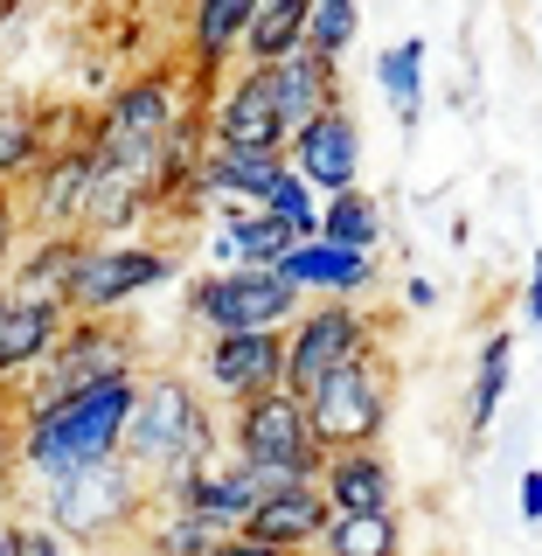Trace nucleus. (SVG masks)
Masks as SVG:
<instances>
[{
  "label": "nucleus",
  "mask_w": 542,
  "mask_h": 556,
  "mask_svg": "<svg viewBox=\"0 0 542 556\" xmlns=\"http://www.w3.org/2000/svg\"><path fill=\"white\" fill-rule=\"evenodd\" d=\"M133 396H139V369H118V376L84 382L77 396H56V404L28 410L22 431H14V466L28 480H56L91 459H112L118 439H126Z\"/></svg>",
  "instance_id": "obj_1"
},
{
  "label": "nucleus",
  "mask_w": 542,
  "mask_h": 556,
  "mask_svg": "<svg viewBox=\"0 0 542 556\" xmlns=\"http://www.w3.org/2000/svg\"><path fill=\"white\" fill-rule=\"evenodd\" d=\"M118 452L153 480V494L174 486L181 473H196L209 452H216V425H209L202 390L188 376H174V369L139 376V396H133V417H126Z\"/></svg>",
  "instance_id": "obj_2"
},
{
  "label": "nucleus",
  "mask_w": 542,
  "mask_h": 556,
  "mask_svg": "<svg viewBox=\"0 0 542 556\" xmlns=\"http://www.w3.org/2000/svg\"><path fill=\"white\" fill-rule=\"evenodd\" d=\"M42 521L63 535V543H84V549H104L118 543V535H133L139 521L153 508V480L139 473L126 452H112V459H91L77 466V473H56L42 480Z\"/></svg>",
  "instance_id": "obj_3"
},
{
  "label": "nucleus",
  "mask_w": 542,
  "mask_h": 556,
  "mask_svg": "<svg viewBox=\"0 0 542 556\" xmlns=\"http://www.w3.org/2000/svg\"><path fill=\"white\" fill-rule=\"evenodd\" d=\"M188 70H139V77H126L112 98L91 112V153H98V167H118V174H133V181H147L153 188V167H161V147H167V132H174V118L188 112Z\"/></svg>",
  "instance_id": "obj_4"
},
{
  "label": "nucleus",
  "mask_w": 542,
  "mask_h": 556,
  "mask_svg": "<svg viewBox=\"0 0 542 556\" xmlns=\"http://www.w3.org/2000/svg\"><path fill=\"white\" fill-rule=\"evenodd\" d=\"M118 369H139L133 327H118V313H70L63 341L42 355V369L22 376V417L42 410V404H56V396H77L84 382L118 376Z\"/></svg>",
  "instance_id": "obj_5"
},
{
  "label": "nucleus",
  "mask_w": 542,
  "mask_h": 556,
  "mask_svg": "<svg viewBox=\"0 0 542 556\" xmlns=\"http://www.w3.org/2000/svg\"><path fill=\"white\" fill-rule=\"evenodd\" d=\"M300 306H306V292L278 265H209L202 278H188V320H196L202 334L286 327Z\"/></svg>",
  "instance_id": "obj_6"
},
{
  "label": "nucleus",
  "mask_w": 542,
  "mask_h": 556,
  "mask_svg": "<svg viewBox=\"0 0 542 556\" xmlns=\"http://www.w3.org/2000/svg\"><path fill=\"white\" fill-rule=\"evenodd\" d=\"M230 452L251 466H272L278 480H320V459H327V445L313 439L306 396H292L286 382L230 404Z\"/></svg>",
  "instance_id": "obj_7"
},
{
  "label": "nucleus",
  "mask_w": 542,
  "mask_h": 556,
  "mask_svg": "<svg viewBox=\"0 0 542 556\" xmlns=\"http://www.w3.org/2000/svg\"><path fill=\"white\" fill-rule=\"evenodd\" d=\"M376 348V320L362 313V300H313L286 320V390L313 396L335 369H348L355 355Z\"/></svg>",
  "instance_id": "obj_8"
},
{
  "label": "nucleus",
  "mask_w": 542,
  "mask_h": 556,
  "mask_svg": "<svg viewBox=\"0 0 542 556\" xmlns=\"http://www.w3.org/2000/svg\"><path fill=\"white\" fill-rule=\"evenodd\" d=\"M390 355L369 348V355H355L348 369H335L320 382V390L306 396V417H313V439L327 452L341 445H376L382 425H390Z\"/></svg>",
  "instance_id": "obj_9"
},
{
  "label": "nucleus",
  "mask_w": 542,
  "mask_h": 556,
  "mask_svg": "<svg viewBox=\"0 0 542 556\" xmlns=\"http://www.w3.org/2000/svg\"><path fill=\"white\" fill-rule=\"evenodd\" d=\"M174 278V251L139 237H91L77 257V278H70V313H118L133 306L139 292L167 286Z\"/></svg>",
  "instance_id": "obj_10"
},
{
  "label": "nucleus",
  "mask_w": 542,
  "mask_h": 556,
  "mask_svg": "<svg viewBox=\"0 0 542 556\" xmlns=\"http://www.w3.org/2000/svg\"><path fill=\"white\" fill-rule=\"evenodd\" d=\"M91 181H98V153L91 139H70V147H49L22 181H14V202H22V223L28 230H77L84 223V202H91Z\"/></svg>",
  "instance_id": "obj_11"
},
{
  "label": "nucleus",
  "mask_w": 542,
  "mask_h": 556,
  "mask_svg": "<svg viewBox=\"0 0 542 556\" xmlns=\"http://www.w3.org/2000/svg\"><path fill=\"white\" fill-rule=\"evenodd\" d=\"M209 112V147H265V153H286V118L272 104V84L257 63H237L216 77V91L202 98Z\"/></svg>",
  "instance_id": "obj_12"
},
{
  "label": "nucleus",
  "mask_w": 542,
  "mask_h": 556,
  "mask_svg": "<svg viewBox=\"0 0 542 556\" xmlns=\"http://www.w3.org/2000/svg\"><path fill=\"white\" fill-rule=\"evenodd\" d=\"M202 382L223 404H243L257 390L286 382V327H243V334H209L202 341Z\"/></svg>",
  "instance_id": "obj_13"
},
{
  "label": "nucleus",
  "mask_w": 542,
  "mask_h": 556,
  "mask_svg": "<svg viewBox=\"0 0 542 556\" xmlns=\"http://www.w3.org/2000/svg\"><path fill=\"white\" fill-rule=\"evenodd\" d=\"M286 161L292 174H306L313 195H341V188L362 181V126L348 104H327V112H313L300 132L286 139Z\"/></svg>",
  "instance_id": "obj_14"
},
{
  "label": "nucleus",
  "mask_w": 542,
  "mask_h": 556,
  "mask_svg": "<svg viewBox=\"0 0 542 556\" xmlns=\"http://www.w3.org/2000/svg\"><path fill=\"white\" fill-rule=\"evenodd\" d=\"M257 0H188V35H181V70L196 84V98L216 91V77L237 63V42L251 28Z\"/></svg>",
  "instance_id": "obj_15"
},
{
  "label": "nucleus",
  "mask_w": 542,
  "mask_h": 556,
  "mask_svg": "<svg viewBox=\"0 0 542 556\" xmlns=\"http://www.w3.org/2000/svg\"><path fill=\"white\" fill-rule=\"evenodd\" d=\"M278 271L306 292V300H362L376 286V251H355V243H335V237H300Z\"/></svg>",
  "instance_id": "obj_16"
},
{
  "label": "nucleus",
  "mask_w": 542,
  "mask_h": 556,
  "mask_svg": "<svg viewBox=\"0 0 542 556\" xmlns=\"http://www.w3.org/2000/svg\"><path fill=\"white\" fill-rule=\"evenodd\" d=\"M327 515H335V508H327L320 480H286V486H272V494L243 515V535H257V543H272L286 556H306L313 543H320Z\"/></svg>",
  "instance_id": "obj_17"
},
{
  "label": "nucleus",
  "mask_w": 542,
  "mask_h": 556,
  "mask_svg": "<svg viewBox=\"0 0 542 556\" xmlns=\"http://www.w3.org/2000/svg\"><path fill=\"white\" fill-rule=\"evenodd\" d=\"M286 153L265 147H209L196 167V202L188 208H237V202H265V188L278 181Z\"/></svg>",
  "instance_id": "obj_18"
},
{
  "label": "nucleus",
  "mask_w": 542,
  "mask_h": 556,
  "mask_svg": "<svg viewBox=\"0 0 542 556\" xmlns=\"http://www.w3.org/2000/svg\"><path fill=\"white\" fill-rule=\"evenodd\" d=\"M84 230H28V243L14 251V265L0 286L22 292V300H63L70 306V278H77V257H84Z\"/></svg>",
  "instance_id": "obj_19"
},
{
  "label": "nucleus",
  "mask_w": 542,
  "mask_h": 556,
  "mask_svg": "<svg viewBox=\"0 0 542 556\" xmlns=\"http://www.w3.org/2000/svg\"><path fill=\"white\" fill-rule=\"evenodd\" d=\"M63 320H70L63 300L8 292V306H0V382H22L28 369H42V355L63 341Z\"/></svg>",
  "instance_id": "obj_20"
},
{
  "label": "nucleus",
  "mask_w": 542,
  "mask_h": 556,
  "mask_svg": "<svg viewBox=\"0 0 542 556\" xmlns=\"http://www.w3.org/2000/svg\"><path fill=\"white\" fill-rule=\"evenodd\" d=\"M320 494L335 515H362V508H396V466L376 445H341L320 459Z\"/></svg>",
  "instance_id": "obj_21"
},
{
  "label": "nucleus",
  "mask_w": 542,
  "mask_h": 556,
  "mask_svg": "<svg viewBox=\"0 0 542 556\" xmlns=\"http://www.w3.org/2000/svg\"><path fill=\"white\" fill-rule=\"evenodd\" d=\"M265 84H272V104H278V118H286V139L300 132L313 112L341 104V63L313 56V49H292V56L265 63Z\"/></svg>",
  "instance_id": "obj_22"
},
{
  "label": "nucleus",
  "mask_w": 542,
  "mask_h": 556,
  "mask_svg": "<svg viewBox=\"0 0 542 556\" xmlns=\"http://www.w3.org/2000/svg\"><path fill=\"white\" fill-rule=\"evenodd\" d=\"M292 243H300V237H292L265 202H237V208H216L209 257H216V265H278Z\"/></svg>",
  "instance_id": "obj_23"
},
{
  "label": "nucleus",
  "mask_w": 542,
  "mask_h": 556,
  "mask_svg": "<svg viewBox=\"0 0 542 556\" xmlns=\"http://www.w3.org/2000/svg\"><path fill=\"white\" fill-rule=\"evenodd\" d=\"M147 216H153V188L133 181V174H118V167H98L91 202H84V223H77V230L84 237H133Z\"/></svg>",
  "instance_id": "obj_24"
},
{
  "label": "nucleus",
  "mask_w": 542,
  "mask_h": 556,
  "mask_svg": "<svg viewBox=\"0 0 542 556\" xmlns=\"http://www.w3.org/2000/svg\"><path fill=\"white\" fill-rule=\"evenodd\" d=\"M306 14H313V0H257L251 8V28H243V42H237V63H278V56H292V49H306Z\"/></svg>",
  "instance_id": "obj_25"
},
{
  "label": "nucleus",
  "mask_w": 542,
  "mask_h": 556,
  "mask_svg": "<svg viewBox=\"0 0 542 556\" xmlns=\"http://www.w3.org/2000/svg\"><path fill=\"white\" fill-rule=\"evenodd\" d=\"M306 556H404V521H396V508L327 515L320 543H313Z\"/></svg>",
  "instance_id": "obj_26"
},
{
  "label": "nucleus",
  "mask_w": 542,
  "mask_h": 556,
  "mask_svg": "<svg viewBox=\"0 0 542 556\" xmlns=\"http://www.w3.org/2000/svg\"><path fill=\"white\" fill-rule=\"evenodd\" d=\"M49 153V126H42V104L28 98H0V188H14L22 174Z\"/></svg>",
  "instance_id": "obj_27"
},
{
  "label": "nucleus",
  "mask_w": 542,
  "mask_h": 556,
  "mask_svg": "<svg viewBox=\"0 0 542 556\" xmlns=\"http://www.w3.org/2000/svg\"><path fill=\"white\" fill-rule=\"evenodd\" d=\"M376 84H382V98H390L396 126H417V112H425V42H417V35L390 42L376 56Z\"/></svg>",
  "instance_id": "obj_28"
},
{
  "label": "nucleus",
  "mask_w": 542,
  "mask_h": 556,
  "mask_svg": "<svg viewBox=\"0 0 542 556\" xmlns=\"http://www.w3.org/2000/svg\"><path fill=\"white\" fill-rule=\"evenodd\" d=\"M320 237L355 243V251H376V243H382V202L362 181L341 188V195H320Z\"/></svg>",
  "instance_id": "obj_29"
},
{
  "label": "nucleus",
  "mask_w": 542,
  "mask_h": 556,
  "mask_svg": "<svg viewBox=\"0 0 542 556\" xmlns=\"http://www.w3.org/2000/svg\"><path fill=\"white\" fill-rule=\"evenodd\" d=\"M508 376H515V334L501 327V334H487L480 348V369H474V390H466V425L487 431L501 410V396H508Z\"/></svg>",
  "instance_id": "obj_30"
},
{
  "label": "nucleus",
  "mask_w": 542,
  "mask_h": 556,
  "mask_svg": "<svg viewBox=\"0 0 542 556\" xmlns=\"http://www.w3.org/2000/svg\"><path fill=\"white\" fill-rule=\"evenodd\" d=\"M223 543L216 521H202L196 508H161L153 501V521H147V556H209Z\"/></svg>",
  "instance_id": "obj_31"
},
{
  "label": "nucleus",
  "mask_w": 542,
  "mask_h": 556,
  "mask_svg": "<svg viewBox=\"0 0 542 556\" xmlns=\"http://www.w3.org/2000/svg\"><path fill=\"white\" fill-rule=\"evenodd\" d=\"M355 35H362V0H313V14H306V49L313 56L341 63L348 49H355Z\"/></svg>",
  "instance_id": "obj_32"
},
{
  "label": "nucleus",
  "mask_w": 542,
  "mask_h": 556,
  "mask_svg": "<svg viewBox=\"0 0 542 556\" xmlns=\"http://www.w3.org/2000/svg\"><path fill=\"white\" fill-rule=\"evenodd\" d=\"M265 208H272L278 223H286L292 237H320V195H313L306 174H292V161L278 167V181L265 188Z\"/></svg>",
  "instance_id": "obj_33"
},
{
  "label": "nucleus",
  "mask_w": 542,
  "mask_h": 556,
  "mask_svg": "<svg viewBox=\"0 0 542 556\" xmlns=\"http://www.w3.org/2000/svg\"><path fill=\"white\" fill-rule=\"evenodd\" d=\"M8 556H70V543L49 521H14V549Z\"/></svg>",
  "instance_id": "obj_34"
},
{
  "label": "nucleus",
  "mask_w": 542,
  "mask_h": 556,
  "mask_svg": "<svg viewBox=\"0 0 542 556\" xmlns=\"http://www.w3.org/2000/svg\"><path fill=\"white\" fill-rule=\"evenodd\" d=\"M22 237H28V223H22V202H14V188H0V278H8L14 251H22Z\"/></svg>",
  "instance_id": "obj_35"
},
{
  "label": "nucleus",
  "mask_w": 542,
  "mask_h": 556,
  "mask_svg": "<svg viewBox=\"0 0 542 556\" xmlns=\"http://www.w3.org/2000/svg\"><path fill=\"white\" fill-rule=\"evenodd\" d=\"M209 556H286V549H272V543H257V535H243V529H230Z\"/></svg>",
  "instance_id": "obj_36"
},
{
  "label": "nucleus",
  "mask_w": 542,
  "mask_h": 556,
  "mask_svg": "<svg viewBox=\"0 0 542 556\" xmlns=\"http://www.w3.org/2000/svg\"><path fill=\"white\" fill-rule=\"evenodd\" d=\"M521 306H529V327L542 334V251H535V265H529V286H521Z\"/></svg>",
  "instance_id": "obj_37"
},
{
  "label": "nucleus",
  "mask_w": 542,
  "mask_h": 556,
  "mask_svg": "<svg viewBox=\"0 0 542 556\" xmlns=\"http://www.w3.org/2000/svg\"><path fill=\"white\" fill-rule=\"evenodd\" d=\"M521 521H542V466L521 473Z\"/></svg>",
  "instance_id": "obj_38"
},
{
  "label": "nucleus",
  "mask_w": 542,
  "mask_h": 556,
  "mask_svg": "<svg viewBox=\"0 0 542 556\" xmlns=\"http://www.w3.org/2000/svg\"><path fill=\"white\" fill-rule=\"evenodd\" d=\"M404 300H411V306H439V286H431V278H411Z\"/></svg>",
  "instance_id": "obj_39"
},
{
  "label": "nucleus",
  "mask_w": 542,
  "mask_h": 556,
  "mask_svg": "<svg viewBox=\"0 0 542 556\" xmlns=\"http://www.w3.org/2000/svg\"><path fill=\"white\" fill-rule=\"evenodd\" d=\"M14 549V521H0V556H8Z\"/></svg>",
  "instance_id": "obj_40"
},
{
  "label": "nucleus",
  "mask_w": 542,
  "mask_h": 556,
  "mask_svg": "<svg viewBox=\"0 0 542 556\" xmlns=\"http://www.w3.org/2000/svg\"><path fill=\"white\" fill-rule=\"evenodd\" d=\"M0 306H8V286H0Z\"/></svg>",
  "instance_id": "obj_41"
}]
</instances>
